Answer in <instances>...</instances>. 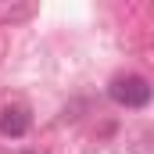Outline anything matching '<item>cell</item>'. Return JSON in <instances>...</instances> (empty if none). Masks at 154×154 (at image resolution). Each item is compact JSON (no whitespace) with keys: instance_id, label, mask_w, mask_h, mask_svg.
I'll return each instance as SVG.
<instances>
[{"instance_id":"6da1fadb","label":"cell","mask_w":154,"mask_h":154,"mask_svg":"<svg viewBox=\"0 0 154 154\" xmlns=\"http://www.w3.org/2000/svg\"><path fill=\"white\" fill-rule=\"evenodd\" d=\"M108 97L115 100L118 108H147L151 104V82L136 72L129 75H115L111 86H108Z\"/></svg>"},{"instance_id":"7a4b0ae2","label":"cell","mask_w":154,"mask_h":154,"mask_svg":"<svg viewBox=\"0 0 154 154\" xmlns=\"http://www.w3.org/2000/svg\"><path fill=\"white\" fill-rule=\"evenodd\" d=\"M29 125H32V118L25 108H4L0 111V133L4 136H25Z\"/></svg>"}]
</instances>
